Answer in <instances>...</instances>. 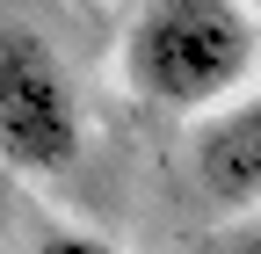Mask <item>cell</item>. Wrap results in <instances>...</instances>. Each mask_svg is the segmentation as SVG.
<instances>
[{"label":"cell","mask_w":261,"mask_h":254,"mask_svg":"<svg viewBox=\"0 0 261 254\" xmlns=\"http://www.w3.org/2000/svg\"><path fill=\"white\" fill-rule=\"evenodd\" d=\"M254 15L240 0H152L123 37V80L152 109H218L254 73Z\"/></svg>","instance_id":"obj_1"},{"label":"cell","mask_w":261,"mask_h":254,"mask_svg":"<svg viewBox=\"0 0 261 254\" xmlns=\"http://www.w3.org/2000/svg\"><path fill=\"white\" fill-rule=\"evenodd\" d=\"M80 160V94L58 51L22 22H0V167L73 174Z\"/></svg>","instance_id":"obj_2"},{"label":"cell","mask_w":261,"mask_h":254,"mask_svg":"<svg viewBox=\"0 0 261 254\" xmlns=\"http://www.w3.org/2000/svg\"><path fill=\"white\" fill-rule=\"evenodd\" d=\"M196 182L232 218H247L261 204V109L254 102H240L218 123H203V138H196Z\"/></svg>","instance_id":"obj_3"},{"label":"cell","mask_w":261,"mask_h":254,"mask_svg":"<svg viewBox=\"0 0 261 254\" xmlns=\"http://www.w3.org/2000/svg\"><path fill=\"white\" fill-rule=\"evenodd\" d=\"M37 254H116L109 240H94V233H44Z\"/></svg>","instance_id":"obj_4"},{"label":"cell","mask_w":261,"mask_h":254,"mask_svg":"<svg viewBox=\"0 0 261 254\" xmlns=\"http://www.w3.org/2000/svg\"><path fill=\"white\" fill-rule=\"evenodd\" d=\"M225 254H261V240H254V233H232V247H225Z\"/></svg>","instance_id":"obj_5"}]
</instances>
